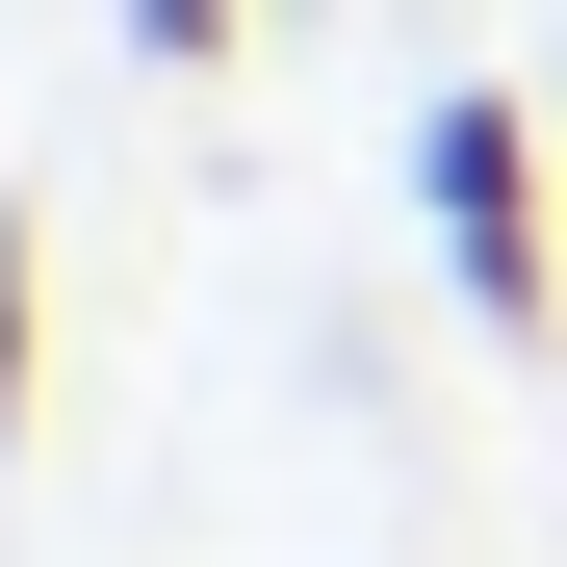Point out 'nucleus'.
I'll return each mask as SVG.
<instances>
[{
  "mask_svg": "<svg viewBox=\"0 0 567 567\" xmlns=\"http://www.w3.org/2000/svg\"><path fill=\"white\" fill-rule=\"evenodd\" d=\"M413 233H439V284L491 336L567 310V207H542V104H516V78H439V104H413Z\"/></svg>",
  "mask_w": 567,
  "mask_h": 567,
  "instance_id": "nucleus-1",
  "label": "nucleus"
},
{
  "mask_svg": "<svg viewBox=\"0 0 567 567\" xmlns=\"http://www.w3.org/2000/svg\"><path fill=\"white\" fill-rule=\"evenodd\" d=\"M27 388H52V233L0 207V464H27Z\"/></svg>",
  "mask_w": 567,
  "mask_h": 567,
  "instance_id": "nucleus-2",
  "label": "nucleus"
},
{
  "mask_svg": "<svg viewBox=\"0 0 567 567\" xmlns=\"http://www.w3.org/2000/svg\"><path fill=\"white\" fill-rule=\"evenodd\" d=\"M233 27H258V0H130V52H155V78H233Z\"/></svg>",
  "mask_w": 567,
  "mask_h": 567,
  "instance_id": "nucleus-3",
  "label": "nucleus"
}]
</instances>
